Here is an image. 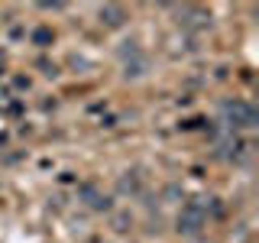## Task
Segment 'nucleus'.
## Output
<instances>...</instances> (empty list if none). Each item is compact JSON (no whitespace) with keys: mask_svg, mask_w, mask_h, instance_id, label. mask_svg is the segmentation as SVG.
Instances as JSON below:
<instances>
[{"mask_svg":"<svg viewBox=\"0 0 259 243\" xmlns=\"http://www.w3.org/2000/svg\"><path fill=\"white\" fill-rule=\"evenodd\" d=\"M146 71H149V59H146L143 52L130 55V59H123V75L126 78H143Z\"/></svg>","mask_w":259,"mask_h":243,"instance_id":"nucleus-7","label":"nucleus"},{"mask_svg":"<svg viewBox=\"0 0 259 243\" xmlns=\"http://www.w3.org/2000/svg\"><path fill=\"white\" fill-rule=\"evenodd\" d=\"M217 211H221L217 198L198 194L194 201H188V205L182 208V214H178V221H175V230L182 233V237H198L207 227V214H217Z\"/></svg>","mask_w":259,"mask_h":243,"instance_id":"nucleus-1","label":"nucleus"},{"mask_svg":"<svg viewBox=\"0 0 259 243\" xmlns=\"http://www.w3.org/2000/svg\"><path fill=\"white\" fill-rule=\"evenodd\" d=\"M130 224H133L130 211H117V214H113V230H117V233H126V230H130Z\"/></svg>","mask_w":259,"mask_h":243,"instance_id":"nucleus-9","label":"nucleus"},{"mask_svg":"<svg viewBox=\"0 0 259 243\" xmlns=\"http://www.w3.org/2000/svg\"><path fill=\"white\" fill-rule=\"evenodd\" d=\"M178 26L185 32H201L210 29V13L201 7H178Z\"/></svg>","mask_w":259,"mask_h":243,"instance_id":"nucleus-5","label":"nucleus"},{"mask_svg":"<svg viewBox=\"0 0 259 243\" xmlns=\"http://www.w3.org/2000/svg\"><path fill=\"white\" fill-rule=\"evenodd\" d=\"M78 201L88 211H97V214H107V211H113V198H110L107 191H101V185H94V182L78 185Z\"/></svg>","mask_w":259,"mask_h":243,"instance_id":"nucleus-3","label":"nucleus"},{"mask_svg":"<svg viewBox=\"0 0 259 243\" xmlns=\"http://www.w3.org/2000/svg\"><path fill=\"white\" fill-rule=\"evenodd\" d=\"M97 16H101V23H104V26H110V29H120L126 23V10L120 4H104L101 10H97Z\"/></svg>","mask_w":259,"mask_h":243,"instance_id":"nucleus-6","label":"nucleus"},{"mask_svg":"<svg viewBox=\"0 0 259 243\" xmlns=\"http://www.w3.org/2000/svg\"><path fill=\"white\" fill-rule=\"evenodd\" d=\"M91 243H107V240H91Z\"/></svg>","mask_w":259,"mask_h":243,"instance_id":"nucleus-12","label":"nucleus"},{"mask_svg":"<svg viewBox=\"0 0 259 243\" xmlns=\"http://www.w3.org/2000/svg\"><path fill=\"white\" fill-rule=\"evenodd\" d=\"M117 194H123V198H136V194H140V175H133V172L120 175L117 178Z\"/></svg>","mask_w":259,"mask_h":243,"instance_id":"nucleus-8","label":"nucleus"},{"mask_svg":"<svg viewBox=\"0 0 259 243\" xmlns=\"http://www.w3.org/2000/svg\"><path fill=\"white\" fill-rule=\"evenodd\" d=\"M52 29H49V26H39L36 32H32V43H36V46H49V43H52Z\"/></svg>","mask_w":259,"mask_h":243,"instance_id":"nucleus-10","label":"nucleus"},{"mask_svg":"<svg viewBox=\"0 0 259 243\" xmlns=\"http://www.w3.org/2000/svg\"><path fill=\"white\" fill-rule=\"evenodd\" d=\"M221 124H224V130H230V133H237V130H256L259 113L249 101L233 97V101H221Z\"/></svg>","mask_w":259,"mask_h":243,"instance_id":"nucleus-2","label":"nucleus"},{"mask_svg":"<svg viewBox=\"0 0 259 243\" xmlns=\"http://www.w3.org/2000/svg\"><path fill=\"white\" fill-rule=\"evenodd\" d=\"M178 194H182V188H178V185H168V188H165V198H168V201L178 198Z\"/></svg>","mask_w":259,"mask_h":243,"instance_id":"nucleus-11","label":"nucleus"},{"mask_svg":"<svg viewBox=\"0 0 259 243\" xmlns=\"http://www.w3.org/2000/svg\"><path fill=\"white\" fill-rule=\"evenodd\" d=\"M214 143H217V156L227 159V162H237L243 152L249 149V146L243 143L237 133H230V130H221V133H214Z\"/></svg>","mask_w":259,"mask_h":243,"instance_id":"nucleus-4","label":"nucleus"}]
</instances>
